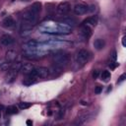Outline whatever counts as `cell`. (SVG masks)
Segmentation results:
<instances>
[{"instance_id": "cell-15", "label": "cell", "mask_w": 126, "mask_h": 126, "mask_svg": "<svg viewBox=\"0 0 126 126\" xmlns=\"http://www.w3.org/2000/svg\"><path fill=\"white\" fill-rule=\"evenodd\" d=\"M17 74H18V72H17V71L9 70V74H8V77H7V82H8V83H12V82L16 79Z\"/></svg>"}, {"instance_id": "cell-23", "label": "cell", "mask_w": 126, "mask_h": 126, "mask_svg": "<svg viewBox=\"0 0 126 126\" xmlns=\"http://www.w3.org/2000/svg\"><path fill=\"white\" fill-rule=\"evenodd\" d=\"M86 119H87V115H83V116H81L80 118L77 119V121L75 122V124H82L86 121Z\"/></svg>"}, {"instance_id": "cell-20", "label": "cell", "mask_w": 126, "mask_h": 126, "mask_svg": "<svg viewBox=\"0 0 126 126\" xmlns=\"http://www.w3.org/2000/svg\"><path fill=\"white\" fill-rule=\"evenodd\" d=\"M21 67H22V63L21 62H15V63H13L11 65L10 70H14V71H17L18 72V71H20Z\"/></svg>"}, {"instance_id": "cell-5", "label": "cell", "mask_w": 126, "mask_h": 126, "mask_svg": "<svg viewBox=\"0 0 126 126\" xmlns=\"http://www.w3.org/2000/svg\"><path fill=\"white\" fill-rule=\"evenodd\" d=\"M70 8L71 7L68 2H61L56 8V13L59 16H64L70 11Z\"/></svg>"}, {"instance_id": "cell-31", "label": "cell", "mask_w": 126, "mask_h": 126, "mask_svg": "<svg viewBox=\"0 0 126 126\" xmlns=\"http://www.w3.org/2000/svg\"><path fill=\"white\" fill-rule=\"evenodd\" d=\"M122 45L125 47L126 46V44H125V37H123V39H122Z\"/></svg>"}, {"instance_id": "cell-24", "label": "cell", "mask_w": 126, "mask_h": 126, "mask_svg": "<svg viewBox=\"0 0 126 126\" xmlns=\"http://www.w3.org/2000/svg\"><path fill=\"white\" fill-rule=\"evenodd\" d=\"M27 45L30 46V47H32V48H35V47L38 45V42H37L36 40H30V41L27 43Z\"/></svg>"}, {"instance_id": "cell-32", "label": "cell", "mask_w": 126, "mask_h": 126, "mask_svg": "<svg viewBox=\"0 0 126 126\" xmlns=\"http://www.w3.org/2000/svg\"><path fill=\"white\" fill-rule=\"evenodd\" d=\"M81 104H82L83 106H86V105H88V104H87V103H85V102H81Z\"/></svg>"}, {"instance_id": "cell-8", "label": "cell", "mask_w": 126, "mask_h": 126, "mask_svg": "<svg viewBox=\"0 0 126 126\" xmlns=\"http://www.w3.org/2000/svg\"><path fill=\"white\" fill-rule=\"evenodd\" d=\"M0 41H1V43L5 46H10L14 43V39L10 36V35H4L1 37V39H0Z\"/></svg>"}, {"instance_id": "cell-9", "label": "cell", "mask_w": 126, "mask_h": 126, "mask_svg": "<svg viewBox=\"0 0 126 126\" xmlns=\"http://www.w3.org/2000/svg\"><path fill=\"white\" fill-rule=\"evenodd\" d=\"M34 69H35L34 64H32V63H25L24 65L22 64V67H21L20 71H22V73H24V74L29 75Z\"/></svg>"}, {"instance_id": "cell-19", "label": "cell", "mask_w": 126, "mask_h": 126, "mask_svg": "<svg viewBox=\"0 0 126 126\" xmlns=\"http://www.w3.org/2000/svg\"><path fill=\"white\" fill-rule=\"evenodd\" d=\"M6 112H7V114H15V113L18 112V108L15 106H10V107H7Z\"/></svg>"}, {"instance_id": "cell-14", "label": "cell", "mask_w": 126, "mask_h": 126, "mask_svg": "<svg viewBox=\"0 0 126 126\" xmlns=\"http://www.w3.org/2000/svg\"><path fill=\"white\" fill-rule=\"evenodd\" d=\"M17 57V53L15 50H8V51L6 52V60L9 61V62H12L16 59Z\"/></svg>"}, {"instance_id": "cell-26", "label": "cell", "mask_w": 126, "mask_h": 126, "mask_svg": "<svg viewBox=\"0 0 126 126\" xmlns=\"http://www.w3.org/2000/svg\"><path fill=\"white\" fill-rule=\"evenodd\" d=\"M64 113H65L64 109H60L59 110V113H58V119H62L63 116H64Z\"/></svg>"}, {"instance_id": "cell-34", "label": "cell", "mask_w": 126, "mask_h": 126, "mask_svg": "<svg viewBox=\"0 0 126 126\" xmlns=\"http://www.w3.org/2000/svg\"><path fill=\"white\" fill-rule=\"evenodd\" d=\"M0 117H1V112H0Z\"/></svg>"}, {"instance_id": "cell-22", "label": "cell", "mask_w": 126, "mask_h": 126, "mask_svg": "<svg viewBox=\"0 0 126 126\" xmlns=\"http://www.w3.org/2000/svg\"><path fill=\"white\" fill-rule=\"evenodd\" d=\"M62 22L68 24V25H72V26H74L75 24H76V21H75L74 19H71V18H66V19H62Z\"/></svg>"}, {"instance_id": "cell-27", "label": "cell", "mask_w": 126, "mask_h": 126, "mask_svg": "<svg viewBox=\"0 0 126 126\" xmlns=\"http://www.w3.org/2000/svg\"><path fill=\"white\" fill-rule=\"evenodd\" d=\"M98 75H99V71H98V70H95V71L93 72V78H94V79H97V78L98 77Z\"/></svg>"}, {"instance_id": "cell-17", "label": "cell", "mask_w": 126, "mask_h": 126, "mask_svg": "<svg viewBox=\"0 0 126 126\" xmlns=\"http://www.w3.org/2000/svg\"><path fill=\"white\" fill-rule=\"evenodd\" d=\"M100 78H102V80H104V81H108L109 79H110V72H108V71H107V70H105V71H103V73H102V75H100Z\"/></svg>"}, {"instance_id": "cell-28", "label": "cell", "mask_w": 126, "mask_h": 126, "mask_svg": "<svg viewBox=\"0 0 126 126\" xmlns=\"http://www.w3.org/2000/svg\"><path fill=\"white\" fill-rule=\"evenodd\" d=\"M125 78H126V75H125V74H122L121 76L119 77V80L117 81V83H121V82H123V81L125 80Z\"/></svg>"}, {"instance_id": "cell-30", "label": "cell", "mask_w": 126, "mask_h": 126, "mask_svg": "<svg viewBox=\"0 0 126 126\" xmlns=\"http://www.w3.org/2000/svg\"><path fill=\"white\" fill-rule=\"evenodd\" d=\"M27 125H29V126H31V125H33V121L32 120H27Z\"/></svg>"}, {"instance_id": "cell-1", "label": "cell", "mask_w": 126, "mask_h": 126, "mask_svg": "<svg viewBox=\"0 0 126 126\" xmlns=\"http://www.w3.org/2000/svg\"><path fill=\"white\" fill-rule=\"evenodd\" d=\"M49 74V70L45 67H39V68H37V69H34L30 74L29 76L30 77H33L35 79H43V78H46Z\"/></svg>"}, {"instance_id": "cell-16", "label": "cell", "mask_w": 126, "mask_h": 126, "mask_svg": "<svg viewBox=\"0 0 126 126\" xmlns=\"http://www.w3.org/2000/svg\"><path fill=\"white\" fill-rule=\"evenodd\" d=\"M37 82V80L35 79V78H33V77H28V78H26L24 81H23V84L24 85H26V86H30V85H33V84H35Z\"/></svg>"}, {"instance_id": "cell-21", "label": "cell", "mask_w": 126, "mask_h": 126, "mask_svg": "<svg viewBox=\"0 0 126 126\" xmlns=\"http://www.w3.org/2000/svg\"><path fill=\"white\" fill-rule=\"evenodd\" d=\"M31 106H32L31 103H20V105H19V107H20L21 109H27V108H30Z\"/></svg>"}, {"instance_id": "cell-10", "label": "cell", "mask_w": 126, "mask_h": 126, "mask_svg": "<svg viewBox=\"0 0 126 126\" xmlns=\"http://www.w3.org/2000/svg\"><path fill=\"white\" fill-rule=\"evenodd\" d=\"M14 24H15V21L12 17H7L3 20L2 22V26L4 28H12L14 26Z\"/></svg>"}, {"instance_id": "cell-3", "label": "cell", "mask_w": 126, "mask_h": 126, "mask_svg": "<svg viewBox=\"0 0 126 126\" xmlns=\"http://www.w3.org/2000/svg\"><path fill=\"white\" fill-rule=\"evenodd\" d=\"M89 59H90V53L86 49H81L76 55V61L78 64H81V65L85 64Z\"/></svg>"}, {"instance_id": "cell-11", "label": "cell", "mask_w": 126, "mask_h": 126, "mask_svg": "<svg viewBox=\"0 0 126 126\" xmlns=\"http://www.w3.org/2000/svg\"><path fill=\"white\" fill-rule=\"evenodd\" d=\"M106 45V41L103 39H97L95 41H94V46L97 50H100L103 49Z\"/></svg>"}, {"instance_id": "cell-12", "label": "cell", "mask_w": 126, "mask_h": 126, "mask_svg": "<svg viewBox=\"0 0 126 126\" xmlns=\"http://www.w3.org/2000/svg\"><path fill=\"white\" fill-rule=\"evenodd\" d=\"M29 10H30L31 12H33L34 14L39 15V13L40 10H41V4H40L39 2H36V3H34V4L30 7Z\"/></svg>"}, {"instance_id": "cell-25", "label": "cell", "mask_w": 126, "mask_h": 126, "mask_svg": "<svg viewBox=\"0 0 126 126\" xmlns=\"http://www.w3.org/2000/svg\"><path fill=\"white\" fill-rule=\"evenodd\" d=\"M102 92H103V87H102V86H97V87H96V89H95V93H96L97 95L100 94Z\"/></svg>"}, {"instance_id": "cell-33", "label": "cell", "mask_w": 126, "mask_h": 126, "mask_svg": "<svg viewBox=\"0 0 126 126\" xmlns=\"http://www.w3.org/2000/svg\"><path fill=\"white\" fill-rule=\"evenodd\" d=\"M4 108V106H2V105H0V109H3Z\"/></svg>"}, {"instance_id": "cell-2", "label": "cell", "mask_w": 126, "mask_h": 126, "mask_svg": "<svg viewBox=\"0 0 126 126\" xmlns=\"http://www.w3.org/2000/svg\"><path fill=\"white\" fill-rule=\"evenodd\" d=\"M53 62L56 66L62 67L68 64L69 62V56L66 53H56L53 55Z\"/></svg>"}, {"instance_id": "cell-7", "label": "cell", "mask_w": 126, "mask_h": 126, "mask_svg": "<svg viewBox=\"0 0 126 126\" xmlns=\"http://www.w3.org/2000/svg\"><path fill=\"white\" fill-rule=\"evenodd\" d=\"M80 36L84 39H88L91 36H92V30L90 27L86 26V25H83L81 31H80Z\"/></svg>"}, {"instance_id": "cell-6", "label": "cell", "mask_w": 126, "mask_h": 126, "mask_svg": "<svg viewBox=\"0 0 126 126\" xmlns=\"http://www.w3.org/2000/svg\"><path fill=\"white\" fill-rule=\"evenodd\" d=\"M89 11V7L85 4H77L74 7V13L76 15H84Z\"/></svg>"}, {"instance_id": "cell-18", "label": "cell", "mask_w": 126, "mask_h": 126, "mask_svg": "<svg viewBox=\"0 0 126 126\" xmlns=\"http://www.w3.org/2000/svg\"><path fill=\"white\" fill-rule=\"evenodd\" d=\"M11 65H12V63L9 62V61L4 62V63H1V65H0V69H1L2 71H8V70H10Z\"/></svg>"}, {"instance_id": "cell-4", "label": "cell", "mask_w": 126, "mask_h": 126, "mask_svg": "<svg viewBox=\"0 0 126 126\" xmlns=\"http://www.w3.org/2000/svg\"><path fill=\"white\" fill-rule=\"evenodd\" d=\"M38 20V15L34 14L33 12H31L30 10H28L27 12H25L24 15H23V21L24 22H27L29 24H32V25H35L36 22Z\"/></svg>"}, {"instance_id": "cell-13", "label": "cell", "mask_w": 126, "mask_h": 126, "mask_svg": "<svg viewBox=\"0 0 126 126\" xmlns=\"http://www.w3.org/2000/svg\"><path fill=\"white\" fill-rule=\"evenodd\" d=\"M97 18H95V17H91V18L86 19V20L83 22V25H86V26H88V27H90V26L95 27L96 25H97Z\"/></svg>"}, {"instance_id": "cell-29", "label": "cell", "mask_w": 126, "mask_h": 126, "mask_svg": "<svg viewBox=\"0 0 126 126\" xmlns=\"http://www.w3.org/2000/svg\"><path fill=\"white\" fill-rule=\"evenodd\" d=\"M111 55H112V56H111V57H112V60L115 61V60H116V57H117V56H116L117 54H116V51H115V50H113V51H112V54H111Z\"/></svg>"}]
</instances>
